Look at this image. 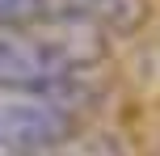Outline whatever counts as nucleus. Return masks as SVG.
<instances>
[{"label": "nucleus", "mask_w": 160, "mask_h": 156, "mask_svg": "<svg viewBox=\"0 0 160 156\" xmlns=\"http://www.w3.org/2000/svg\"><path fill=\"white\" fill-rule=\"evenodd\" d=\"M63 80H68L63 55H55L51 47H42L34 38H21V34H0V89L4 93L55 101Z\"/></svg>", "instance_id": "f03ea898"}, {"label": "nucleus", "mask_w": 160, "mask_h": 156, "mask_svg": "<svg viewBox=\"0 0 160 156\" xmlns=\"http://www.w3.org/2000/svg\"><path fill=\"white\" fill-rule=\"evenodd\" d=\"M47 17V0H0V25H13V30H21V25H34Z\"/></svg>", "instance_id": "7ed1b4c3"}, {"label": "nucleus", "mask_w": 160, "mask_h": 156, "mask_svg": "<svg viewBox=\"0 0 160 156\" xmlns=\"http://www.w3.org/2000/svg\"><path fill=\"white\" fill-rule=\"evenodd\" d=\"M72 135V118L47 97H0V156L55 148Z\"/></svg>", "instance_id": "f257e3e1"}]
</instances>
